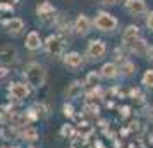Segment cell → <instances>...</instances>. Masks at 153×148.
I'll return each instance as SVG.
<instances>
[{
    "mask_svg": "<svg viewBox=\"0 0 153 148\" xmlns=\"http://www.w3.org/2000/svg\"><path fill=\"white\" fill-rule=\"evenodd\" d=\"M143 85H146L148 88H153V71L148 69L143 74Z\"/></svg>",
    "mask_w": 153,
    "mask_h": 148,
    "instance_id": "cell-22",
    "label": "cell"
},
{
    "mask_svg": "<svg viewBox=\"0 0 153 148\" xmlns=\"http://www.w3.org/2000/svg\"><path fill=\"white\" fill-rule=\"evenodd\" d=\"M120 71H122V74H124V76H132V74H134V71H136V65H134L132 62H129V60H124Z\"/></svg>",
    "mask_w": 153,
    "mask_h": 148,
    "instance_id": "cell-19",
    "label": "cell"
},
{
    "mask_svg": "<svg viewBox=\"0 0 153 148\" xmlns=\"http://www.w3.org/2000/svg\"><path fill=\"white\" fill-rule=\"evenodd\" d=\"M90 29H91V21H90V17L86 14H79L77 16V19L76 22H74V31H76L77 35H88L90 33Z\"/></svg>",
    "mask_w": 153,
    "mask_h": 148,
    "instance_id": "cell-7",
    "label": "cell"
},
{
    "mask_svg": "<svg viewBox=\"0 0 153 148\" xmlns=\"http://www.w3.org/2000/svg\"><path fill=\"white\" fill-rule=\"evenodd\" d=\"M138 38H139V28H138V26H134V24H131V26H127V28L124 29L122 43H124V45H127V47H131V45L136 42Z\"/></svg>",
    "mask_w": 153,
    "mask_h": 148,
    "instance_id": "cell-10",
    "label": "cell"
},
{
    "mask_svg": "<svg viewBox=\"0 0 153 148\" xmlns=\"http://www.w3.org/2000/svg\"><path fill=\"white\" fill-rule=\"evenodd\" d=\"M93 24H95V28L98 31L108 33V31H114V29L117 28L119 21L112 14H108V12H98L97 17H95V21H93Z\"/></svg>",
    "mask_w": 153,
    "mask_h": 148,
    "instance_id": "cell-2",
    "label": "cell"
},
{
    "mask_svg": "<svg viewBox=\"0 0 153 148\" xmlns=\"http://www.w3.org/2000/svg\"><path fill=\"white\" fill-rule=\"evenodd\" d=\"M129 95H131V97H138V95H139V90H134V88H132L131 91H129Z\"/></svg>",
    "mask_w": 153,
    "mask_h": 148,
    "instance_id": "cell-32",
    "label": "cell"
},
{
    "mask_svg": "<svg viewBox=\"0 0 153 148\" xmlns=\"http://www.w3.org/2000/svg\"><path fill=\"white\" fill-rule=\"evenodd\" d=\"M28 115L22 112H10L9 114V124L10 127H21V126H26L28 122Z\"/></svg>",
    "mask_w": 153,
    "mask_h": 148,
    "instance_id": "cell-12",
    "label": "cell"
},
{
    "mask_svg": "<svg viewBox=\"0 0 153 148\" xmlns=\"http://www.w3.org/2000/svg\"><path fill=\"white\" fill-rule=\"evenodd\" d=\"M124 7H126V10H127L129 14L136 17V16L145 14L146 12V2L145 0H126Z\"/></svg>",
    "mask_w": 153,
    "mask_h": 148,
    "instance_id": "cell-5",
    "label": "cell"
},
{
    "mask_svg": "<svg viewBox=\"0 0 153 148\" xmlns=\"http://www.w3.org/2000/svg\"><path fill=\"white\" fill-rule=\"evenodd\" d=\"M100 76L102 74H98V72H95V71H91V72H88V76H86V85L90 86H98V81H100Z\"/></svg>",
    "mask_w": 153,
    "mask_h": 148,
    "instance_id": "cell-20",
    "label": "cell"
},
{
    "mask_svg": "<svg viewBox=\"0 0 153 148\" xmlns=\"http://www.w3.org/2000/svg\"><path fill=\"white\" fill-rule=\"evenodd\" d=\"M138 127H139V122L138 120H132L131 122V129H138Z\"/></svg>",
    "mask_w": 153,
    "mask_h": 148,
    "instance_id": "cell-31",
    "label": "cell"
},
{
    "mask_svg": "<svg viewBox=\"0 0 153 148\" xmlns=\"http://www.w3.org/2000/svg\"><path fill=\"white\" fill-rule=\"evenodd\" d=\"M64 64L67 67L76 69V67H79L83 64V57H81V54H77V52H69V54L64 55Z\"/></svg>",
    "mask_w": 153,
    "mask_h": 148,
    "instance_id": "cell-13",
    "label": "cell"
},
{
    "mask_svg": "<svg viewBox=\"0 0 153 148\" xmlns=\"http://www.w3.org/2000/svg\"><path fill=\"white\" fill-rule=\"evenodd\" d=\"M103 78H108V79H112V78H115L119 74V69H117V65L114 62H107V64H103V67H102V72H100Z\"/></svg>",
    "mask_w": 153,
    "mask_h": 148,
    "instance_id": "cell-17",
    "label": "cell"
},
{
    "mask_svg": "<svg viewBox=\"0 0 153 148\" xmlns=\"http://www.w3.org/2000/svg\"><path fill=\"white\" fill-rule=\"evenodd\" d=\"M148 43H146V40H143V38H138L136 42L131 45V50L134 52V54H138V55H146L148 54Z\"/></svg>",
    "mask_w": 153,
    "mask_h": 148,
    "instance_id": "cell-16",
    "label": "cell"
},
{
    "mask_svg": "<svg viewBox=\"0 0 153 148\" xmlns=\"http://www.w3.org/2000/svg\"><path fill=\"white\" fill-rule=\"evenodd\" d=\"M53 12H55V7L50 2H42L36 7V14L40 16V19H43V22H48L53 17Z\"/></svg>",
    "mask_w": 153,
    "mask_h": 148,
    "instance_id": "cell-9",
    "label": "cell"
},
{
    "mask_svg": "<svg viewBox=\"0 0 153 148\" xmlns=\"http://www.w3.org/2000/svg\"><path fill=\"white\" fill-rule=\"evenodd\" d=\"M146 57H148V59L153 62V47H150V48H148V54H146Z\"/></svg>",
    "mask_w": 153,
    "mask_h": 148,
    "instance_id": "cell-30",
    "label": "cell"
},
{
    "mask_svg": "<svg viewBox=\"0 0 153 148\" xmlns=\"http://www.w3.org/2000/svg\"><path fill=\"white\" fill-rule=\"evenodd\" d=\"M0 62L2 64H16L17 62V50L10 45H5L0 48Z\"/></svg>",
    "mask_w": 153,
    "mask_h": 148,
    "instance_id": "cell-8",
    "label": "cell"
},
{
    "mask_svg": "<svg viewBox=\"0 0 153 148\" xmlns=\"http://www.w3.org/2000/svg\"><path fill=\"white\" fill-rule=\"evenodd\" d=\"M102 97H103V90H102L100 86H95V88H93V90H91V91L88 93V95H86V98H88V100L102 98Z\"/></svg>",
    "mask_w": 153,
    "mask_h": 148,
    "instance_id": "cell-21",
    "label": "cell"
},
{
    "mask_svg": "<svg viewBox=\"0 0 153 148\" xmlns=\"http://www.w3.org/2000/svg\"><path fill=\"white\" fill-rule=\"evenodd\" d=\"M86 52H88V57H90L91 60H100L105 55L107 47H105V43L102 40H91L88 43V50Z\"/></svg>",
    "mask_w": 153,
    "mask_h": 148,
    "instance_id": "cell-4",
    "label": "cell"
},
{
    "mask_svg": "<svg viewBox=\"0 0 153 148\" xmlns=\"http://www.w3.org/2000/svg\"><path fill=\"white\" fill-rule=\"evenodd\" d=\"M120 114H122V117H127V115H129V107H124V109H120Z\"/></svg>",
    "mask_w": 153,
    "mask_h": 148,
    "instance_id": "cell-29",
    "label": "cell"
},
{
    "mask_svg": "<svg viewBox=\"0 0 153 148\" xmlns=\"http://www.w3.org/2000/svg\"><path fill=\"white\" fill-rule=\"evenodd\" d=\"M117 2H119V0H102V4H103V5H115Z\"/></svg>",
    "mask_w": 153,
    "mask_h": 148,
    "instance_id": "cell-28",
    "label": "cell"
},
{
    "mask_svg": "<svg viewBox=\"0 0 153 148\" xmlns=\"http://www.w3.org/2000/svg\"><path fill=\"white\" fill-rule=\"evenodd\" d=\"M14 148H17V147H14Z\"/></svg>",
    "mask_w": 153,
    "mask_h": 148,
    "instance_id": "cell-35",
    "label": "cell"
},
{
    "mask_svg": "<svg viewBox=\"0 0 153 148\" xmlns=\"http://www.w3.org/2000/svg\"><path fill=\"white\" fill-rule=\"evenodd\" d=\"M4 24L7 26L9 33L14 36H19L22 33V29H24V21H22L21 17H12L9 21H4Z\"/></svg>",
    "mask_w": 153,
    "mask_h": 148,
    "instance_id": "cell-11",
    "label": "cell"
},
{
    "mask_svg": "<svg viewBox=\"0 0 153 148\" xmlns=\"http://www.w3.org/2000/svg\"><path fill=\"white\" fill-rule=\"evenodd\" d=\"M9 93L12 98H17V100H24L29 97V86L26 83H12L9 86Z\"/></svg>",
    "mask_w": 153,
    "mask_h": 148,
    "instance_id": "cell-6",
    "label": "cell"
},
{
    "mask_svg": "<svg viewBox=\"0 0 153 148\" xmlns=\"http://www.w3.org/2000/svg\"><path fill=\"white\" fill-rule=\"evenodd\" d=\"M42 47V38L36 31H31L28 33V38H26V48L29 50H38Z\"/></svg>",
    "mask_w": 153,
    "mask_h": 148,
    "instance_id": "cell-14",
    "label": "cell"
},
{
    "mask_svg": "<svg viewBox=\"0 0 153 148\" xmlns=\"http://www.w3.org/2000/svg\"><path fill=\"white\" fill-rule=\"evenodd\" d=\"M64 114H65V115H67V117H72V115H74V112H72V105H64Z\"/></svg>",
    "mask_w": 153,
    "mask_h": 148,
    "instance_id": "cell-25",
    "label": "cell"
},
{
    "mask_svg": "<svg viewBox=\"0 0 153 148\" xmlns=\"http://www.w3.org/2000/svg\"><path fill=\"white\" fill-rule=\"evenodd\" d=\"M7 74H9V69H7V67H2V65H0V79L5 78Z\"/></svg>",
    "mask_w": 153,
    "mask_h": 148,
    "instance_id": "cell-27",
    "label": "cell"
},
{
    "mask_svg": "<svg viewBox=\"0 0 153 148\" xmlns=\"http://www.w3.org/2000/svg\"><path fill=\"white\" fill-rule=\"evenodd\" d=\"M146 28L150 29V31H153V10L148 14V17H146Z\"/></svg>",
    "mask_w": 153,
    "mask_h": 148,
    "instance_id": "cell-24",
    "label": "cell"
},
{
    "mask_svg": "<svg viewBox=\"0 0 153 148\" xmlns=\"http://www.w3.org/2000/svg\"><path fill=\"white\" fill-rule=\"evenodd\" d=\"M81 91H83V83L81 81H74V83H71L65 88V97L67 98H77L81 95Z\"/></svg>",
    "mask_w": 153,
    "mask_h": 148,
    "instance_id": "cell-15",
    "label": "cell"
},
{
    "mask_svg": "<svg viewBox=\"0 0 153 148\" xmlns=\"http://www.w3.org/2000/svg\"><path fill=\"white\" fill-rule=\"evenodd\" d=\"M0 10H10V12H12L14 7H12V4H5V2H2V4H0Z\"/></svg>",
    "mask_w": 153,
    "mask_h": 148,
    "instance_id": "cell-26",
    "label": "cell"
},
{
    "mask_svg": "<svg viewBox=\"0 0 153 148\" xmlns=\"http://www.w3.org/2000/svg\"><path fill=\"white\" fill-rule=\"evenodd\" d=\"M148 117H150V120H153V107L148 110Z\"/></svg>",
    "mask_w": 153,
    "mask_h": 148,
    "instance_id": "cell-33",
    "label": "cell"
},
{
    "mask_svg": "<svg viewBox=\"0 0 153 148\" xmlns=\"http://www.w3.org/2000/svg\"><path fill=\"white\" fill-rule=\"evenodd\" d=\"M21 136L26 141H36V140H38V131H36L35 127H26V129L22 131Z\"/></svg>",
    "mask_w": 153,
    "mask_h": 148,
    "instance_id": "cell-18",
    "label": "cell"
},
{
    "mask_svg": "<svg viewBox=\"0 0 153 148\" xmlns=\"http://www.w3.org/2000/svg\"><path fill=\"white\" fill-rule=\"evenodd\" d=\"M24 78L28 81V85L35 86V88H40V86L45 85V79H47L45 67L38 62H29L24 67Z\"/></svg>",
    "mask_w": 153,
    "mask_h": 148,
    "instance_id": "cell-1",
    "label": "cell"
},
{
    "mask_svg": "<svg viewBox=\"0 0 153 148\" xmlns=\"http://www.w3.org/2000/svg\"><path fill=\"white\" fill-rule=\"evenodd\" d=\"M16 2H19V0H16Z\"/></svg>",
    "mask_w": 153,
    "mask_h": 148,
    "instance_id": "cell-34",
    "label": "cell"
},
{
    "mask_svg": "<svg viewBox=\"0 0 153 148\" xmlns=\"http://www.w3.org/2000/svg\"><path fill=\"white\" fill-rule=\"evenodd\" d=\"M84 110H86V114H90V115H98V112H100V109L97 105H86Z\"/></svg>",
    "mask_w": 153,
    "mask_h": 148,
    "instance_id": "cell-23",
    "label": "cell"
},
{
    "mask_svg": "<svg viewBox=\"0 0 153 148\" xmlns=\"http://www.w3.org/2000/svg\"><path fill=\"white\" fill-rule=\"evenodd\" d=\"M64 45L65 43H64V38L60 35H50L47 38V42H45V50L52 59H57V57L62 55Z\"/></svg>",
    "mask_w": 153,
    "mask_h": 148,
    "instance_id": "cell-3",
    "label": "cell"
}]
</instances>
